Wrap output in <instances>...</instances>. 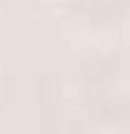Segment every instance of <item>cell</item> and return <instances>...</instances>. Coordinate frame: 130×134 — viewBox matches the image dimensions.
Segmentation results:
<instances>
[]
</instances>
